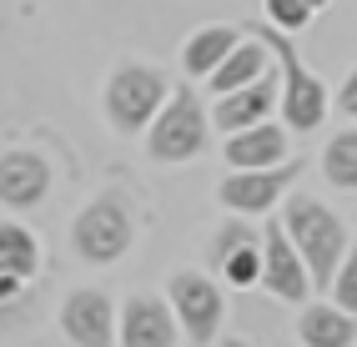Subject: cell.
Masks as SVG:
<instances>
[{
	"label": "cell",
	"mask_w": 357,
	"mask_h": 347,
	"mask_svg": "<svg viewBox=\"0 0 357 347\" xmlns=\"http://www.w3.org/2000/svg\"><path fill=\"white\" fill-rule=\"evenodd\" d=\"M282 226H287V237L297 242V252L307 257V267H312V282H317V287L337 282V267H342L347 247H352L342 217L332 212L327 201H317V196H292Z\"/></svg>",
	"instance_id": "6da1fadb"
},
{
	"label": "cell",
	"mask_w": 357,
	"mask_h": 347,
	"mask_svg": "<svg viewBox=\"0 0 357 347\" xmlns=\"http://www.w3.org/2000/svg\"><path fill=\"white\" fill-rule=\"evenodd\" d=\"M257 40H267V51L277 56L282 65V121H287V131H317L327 121V91L312 71H302V56H297V45L287 40V31H277L272 20L267 26H252Z\"/></svg>",
	"instance_id": "7a4b0ae2"
},
{
	"label": "cell",
	"mask_w": 357,
	"mask_h": 347,
	"mask_svg": "<svg viewBox=\"0 0 357 347\" xmlns=\"http://www.w3.org/2000/svg\"><path fill=\"white\" fill-rule=\"evenodd\" d=\"M166 96H172V91H166V76L156 65H121V71L106 81V116L121 136H136V131H146L156 121Z\"/></svg>",
	"instance_id": "3957f363"
},
{
	"label": "cell",
	"mask_w": 357,
	"mask_h": 347,
	"mask_svg": "<svg viewBox=\"0 0 357 347\" xmlns=\"http://www.w3.org/2000/svg\"><path fill=\"white\" fill-rule=\"evenodd\" d=\"M146 151L151 161H166V167H176V161H192L206 151V111L192 91H176V96H166V106L156 111V121L146 126Z\"/></svg>",
	"instance_id": "277c9868"
},
{
	"label": "cell",
	"mask_w": 357,
	"mask_h": 347,
	"mask_svg": "<svg viewBox=\"0 0 357 347\" xmlns=\"http://www.w3.org/2000/svg\"><path fill=\"white\" fill-rule=\"evenodd\" d=\"M131 212L121 196H96L81 206L76 226H70V242H76V257L91 267H106V262H121L126 247H131Z\"/></svg>",
	"instance_id": "5b68a950"
},
{
	"label": "cell",
	"mask_w": 357,
	"mask_h": 347,
	"mask_svg": "<svg viewBox=\"0 0 357 347\" xmlns=\"http://www.w3.org/2000/svg\"><path fill=\"white\" fill-rule=\"evenodd\" d=\"M166 297H172V307H176V317H181V332L192 337L197 347H206L211 337L222 332L227 297H222V287L211 282L206 272H172Z\"/></svg>",
	"instance_id": "8992f818"
},
{
	"label": "cell",
	"mask_w": 357,
	"mask_h": 347,
	"mask_svg": "<svg viewBox=\"0 0 357 347\" xmlns=\"http://www.w3.org/2000/svg\"><path fill=\"white\" fill-rule=\"evenodd\" d=\"M261 287H267L272 297H282V302H302V297H312V267H307V257L297 252V242L287 237V226L272 222L267 231H261Z\"/></svg>",
	"instance_id": "52a82bcc"
},
{
	"label": "cell",
	"mask_w": 357,
	"mask_h": 347,
	"mask_svg": "<svg viewBox=\"0 0 357 347\" xmlns=\"http://www.w3.org/2000/svg\"><path fill=\"white\" fill-rule=\"evenodd\" d=\"M61 327L76 347H121V322H116L111 297L96 287H76L61 307Z\"/></svg>",
	"instance_id": "ba28073f"
},
{
	"label": "cell",
	"mask_w": 357,
	"mask_h": 347,
	"mask_svg": "<svg viewBox=\"0 0 357 347\" xmlns=\"http://www.w3.org/2000/svg\"><path fill=\"white\" fill-rule=\"evenodd\" d=\"M302 171V161H282V167H257V171H231V176H222V187H217V201L222 206H231V212H242V217H252V212H267V206L292 187V176Z\"/></svg>",
	"instance_id": "9c48e42d"
},
{
	"label": "cell",
	"mask_w": 357,
	"mask_h": 347,
	"mask_svg": "<svg viewBox=\"0 0 357 347\" xmlns=\"http://www.w3.org/2000/svg\"><path fill=\"white\" fill-rule=\"evenodd\" d=\"M51 192V161L40 151H6L0 156V206L31 212Z\"/></svg>",
	"instance_id": "30bf717a"
},
{
	"label": "cell",
	"mask_w": 357,
	"mask_h": 347,
	"mask_svg": "<svg viewBox=\"0 0 357 347\" xmlns=\"http://www.w3.org/2000/svg\"><path fill=\"white\" fill-rule=\"evenodd\" d=\"M176 307H166L161 297H131L121 307V347H176Z\"/></svg>",
	"instance_id": "8fae6325"
},
{
	"label": "cell",
	"mask_w": 357,
	"mask_h": 347,
	"mask_svg": "<svg viewBox=\"0 0 357 347\" xmlns=\"http://www.w3.org/2000/svg\"><path fill=\"white\" fill-rule=\"evenodd\" d=\"M272 106H282V91L272 76H261L242 91H227V96L217 101V111H211V121H217V131L236 136V131H247V126H261L272 116Z\"/></svg>",
	"instance_id": "7c38bea8"
},
{
	"label": "cell",
	"mask_w": 357,
	"mask_h": 347,
	"mask_svg": "<svg viewBox=\"0 0 357 347\" xmlns=\"http://www.w3.org/2000/svg\"><path fill=\"white\" fill-rule=\"evenodd\" d=\"M227 161H231V171L282 167V161H287V131H282V126H272V121L236 131V136H227Z\"/></svg>",
	"instance_id": "4fadbf2b"
},
{
	"label": "cell",
	"mask_w": 357,
	"mask_h": 347,
	"mask_svg": "<svg viewBox=\"0 0 357 347\" xmlns=\"http://www.w3.org/2000/svg\"><path fill=\"white\" fill-rule=\"evenodd\" d=\"M267 61H272L267 40H257V36H252V40L236 45V51H231L206 81H211V91H217V96H227V91H242V86H252V81L267 76Z\"/></svg>",
	"instance_id": "5bb4252c"
},
{
	"label": "cell",
	"mask_w": 357,
	"mask_h": 347,
	"mask_svg": "<svg viewBox=\"0 0 357 347\" xmlns=\"http://www.w3.org/2000/svg\"><path fill=\"white\" fill-rule=\"evenodd\" d=\"M236 45H242V40H236L231 26H206V31H197L192 40L181 45V71H186V76H197V81H206V76L236 51Z\"/></svg>",
	"instance_id": "9a60e30c"
},
{
	"label": "cell",
	"mask_w": 357,
	"mask_h": 347,
	"mask_svg": "<svg viewBox=\"0 0 357 347\" xmlns=\"http://www.w3.org/2000/svg\"><path fill=\"white\" fill-rule=\"evenodd\" d=\"M297 337L307 347H352L357 342V317L347 307H302Z\"/></svg>",
	"instance_id": "2e32d148"
},
{
	"label": "cell",
	"mask_w": 357,
	"mask_h": 347,
	"mask_svg": "<svg viewBox=\"0 0 357 347\" xmlns=\"http://www.w3.org/2000/svg\"><path fill=\"white\" fill-rule=\"evenodd\" d=\"M40 272V242L31 226L20 222H0V277H15V282H31Z\"/></svg>",
	"instance_id": "e0dca14e"
},
{
	"label": "cell",
	"mask_w": 357,
	"mask_h": 347,
	"mask_svg": "<svg viewBox=\"0 0 357 347\" xmlns=\"http://www.w3.org/2000/svg\"><path fill=\"white\" fill-rule=\"evenodd\" d=\"M322 176L332 181L337 192H357V126L337 131L322 151Z\"/></svg>",
	"instance_id": "ac0fdd59"
},
{
	"label": "cell",
	"mask_w": 357,
	"mask_h": 347,
	"mask_svg": "<svg viewBox=\"0 0 357 347\" xmlns=\"http://www.w3.org/2000/svg\"><path fill=\"white\" fill-rule=\"evenodd\" d=\"M222 277H227L231 287H252V282H261V247L231 252V257L222 262Z\"/></svg>",
	"instance_id": "d6986e66"
},
{
	"label": "cell",
	"mask_w": 357,
	"mask_h": 347,
	"mask_svg": "<svg viewBox=\"0 0 357 347\" xmlns=\"http://www.w3.org/2000/svg\"><path fill=\"white\" fill-rule=\"evenodd\" d=\"M242 247H261V237L247 226V222H227L222 231H217V242H211V257L217 262H227L231 252H242Z\"/></svg>",
	"instance_id": "ffe728a7"
},
{
	"label": "cell",
	"mask_w": 357,
	"mask_h": 347,
	"mask_svg": "<svg viewBox=\"0 0 357 347\" xmlns=\"http://www.w3.org/2000/svg\"><path fill=\"white\" fill-rule=\"evenodd\" d=\"M267 15H272V26L277 31H307V20H312V6L307 0H267Z\"/></svg>",
	"instance_id": "44dd1931"
},
{
	"label": "cell",
	"mask_w": 357,
	"mask_h": 347,
	"mask_svg": "<svg viewBox=\"0 0 357 347\" xmlns=\"http://www.w3.org/2000/svg\"><path fill=\"white\" fill-rule=\"evenodd\" d=\"M332 292H337V307L357 312V242L347 247V257L337 267V282H332Z\"/></svg>",
	"instance_id": "7402d4cb"
},
{
	"label": "cell",
	"mask_w": 357,
	"mask_h": 347,
	"mask_svg": "<svg viewBox=\"0 0 357 347\" xmlns=\"http://www.w3.org/2000/svg\"><path fill=\"white\" fill-rule=\"evenodd\" d=\"M337 106H342V116H352V121H357V71L342 81V96H337Z\"/></svg>",
	"instance_id": "603a6c76"
},
{
	"label": "cell",
	"mask_w": 357,
	"mask_h": 347,
	"mask_svg": "<svg viewBox=\"0 0 357 347\" xmlns=\"http://www.w3.org/2000/svg\"><path fill=\"white\" fill-rule=\"evenodd\" d=\"M222 347H247V342H236V337H227V342H222Z\"/></svg>",
	"instance_id": "cb8c5ba5"
},
{
	"label": "cell",
	"mask_w": 357,
	"mask_h": 347,
	"mask_svg": "<svg viewBox=\"0 0 357 347\" xmlns=\"http://www.w3.org/2000/svg\"><path fill=\"white\" fill-rule=\"evenodd\" d=\"M307 6H312V10H317V6H327V0H307Z\"/></svg>",
	"instance_id": "d4e9b609"
}]
</instances>
